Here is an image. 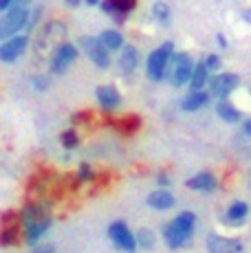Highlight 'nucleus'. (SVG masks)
<instances>
[{
	"label": "nucleus",
	"instance_id": "1",
	"mask_svg": "<svg viewBox=\"0 0 251 253\" xmlns=\"http://www.w3.org/2000/svg\"><path fill=\"white\" fill-rule=\"evenodd\" d=\"M64 38H66V27L62 22H49L42 33L38 36V42H36V53L42 57L46 55H53L57 51V46L64 44Z\"/></svg>",
	"mask_w": 251,
	"mask_h": 253
},
{
	"label": "nucleus",
	"instance_id": "2",
	"mask_svg": "<svg viewBox=\"0 0 251 253\" xmlns=\"http://www.w3.org/2000/svg\"><path fill=\"white\" fill-rule=\"evenodd\" d=\"M29 22V11L27 7H11L2 18H0V42L7 38L16 36L18 31H22V27Z\"/></svg>",
	"mask_w": 251,
	"mask_h": 253
},
{
	"label": "nucleus",
	"instance_id": "3",
	"mask_svg": "<svg viewBox=\"0 0 251 253\" xmlns=\"http://www.w3.org/2000/svg\"><path fill=\"white\" fill-rule=\"evenodd\" d=\"M167 66H170V84L172 86H183L192 75V60L187 53H176V55H170L167 60Z\"/></svg>",
	"mask_w": 251,
	"mask_h": 253
},
{
	"label": "nucleus",
	"instance_id": "4",
	"mask_svg": "<svg viewBox=\"0 0 251 253\" xmlns=\"http://www.w3.org/2000/svg\"><path fill=\"white\" fill-rule=\"evenodd\" d=\"M170 55H172V42H166L163 46L154 48V51L150 53V57H148V77H150L152 82L163 80Z\"/></svg>",
	"mask_w": 251,
	"mask_h": 253
},
{
	"label": "nucleus",
	"instance_id": "5",
	"mask_svg": "<svg viewBox=\"0 0 251 253\" xmlns=\"http://www.w3.org/2000/svg\"><path fill=\"white\" fill-rule=\"evenodd\" d=\"M82 48L86 51V55H88V60L93 62V64H97L99 69H106V66L110 64V55H108V48L101 44L99 40H95V38H82Z\"/></svg>",
	"mask_w": 251,
	"mask_h": 253
},
{
	"label": "nucleus",
	"instance_id": "6",
	"mask_svg": "<svg viewBox=\"0 0 251 253\" xmlns=\"http://www.w3.org/2000/svg\"><path fill=\"white\" fill-rule=\"evenodd\" d=\"M108 236H110V240L115 242V247H117V249L128 251V253H132L134 249H137L134 236L130 233V229L124 225V222H113V225H110V229H108Z\"/></svg>",
	"mask_w": 251,
	"mask_h": 253
},
{
	"label": "nucleus",
	"instance_id": "7",
	"mask_svg": "<svg viewBox=\"0 0 251 253\" xmlns=\"http://www.w3.org/2000/svg\"><path fill=\"white\" fill-rule=\"evenodd\" d=\"M27 48L25 36H11L0 42V62H16Z\"/></svg>",
	"mask_w": 251,
	"mask_h": 253
},
{
	"label": "nucleus",
	"instance_id": "8",
	"mask_svg": "<svg viewBox=\"0 0 251 253\" xmlns=\"http://www.w3.org/2000/svg\"><path fill=\"white\" fill-rule=\"evenodd\" d=\"M192 231H194V229H187V227H183L181 222L172 220V222H167L166 229H163V238H166V242L172 247V249H178V247L187 245Z\"/></svg>",
	"mask_w": 251,
	"mask_h": 253
},
{
	"label": "nucleus",
	"instance_id": "9",
	"mask_svg": "<svg viewBox=\"0 0 251 253\" xmlns=\"http://www.w3.org/2000/svg\"><path fill=\"white\" fill-rule=\"evenodd\" d=\"M238 86V75L234 73H218L209 80V92L214 97H227Z\"/></svg>",
	"mask_w": 251,
	"mask_h": 253
},
{
	"label": "nucleus",
	"instance_id": "10",
	"mask_svg": "<svg viewBox=\"0 0 251 253\" xmlns=\"http://www.w3.org/2000/svg\"><path fill=\"white\" fill-rule=\"evenodd\" d=\"M51 69L53 73H64L77 60V48L73 44H60L57 51L51 55Z\"/></svg>",
	"mask_w": 251,
	"mask_h": 253
},
{
	"label": "nucleus",
	"instance_id": "11",
	"mask_svg": "<svg viewBox=\"0 0 251 253\" xmlns=\"http://www.w3.org/2000/svg\"><path fill=\"white\" fill-rule=\"evenodd\" d=\"M207 249H209L211 253H234V251H243V242L229 240V238L211 233V236L207 238Z\"/></svg>",
	"mask_w": 251,
	"mask_h": 253
},
{
	"label": "nucleus",
	"instance_id": "12",
	"mask_svg": "<svg viewBox=\"0 0 251 253\" xmlns=\"http://www.w3.org/2000/svg\"><path fill=\"white\" fill-rule=\"evenodd\" d=\"M97 101L101 104L104 110H113L119 106L122 97H119V90L115 86H99L97 88Z\"/></svg>",
	"mask_w": 251,
	"mask_h": 253
},
{
	"label": "nucleus",
	"instance_id": "13",
	"mask_svg": "<svg viewBox=\"0 0 251 253\" xmlns=\"http://www.w3.org/2000/svg\"><path fill=\"white\" fill-rule=\"evenodd\" d=\"M146 203L152 209H170L174 205V196H172L170 192H166V189H157V192H152L150 196H148Z\"/></svg>",
	"mask_w": 251,
	"mask_h": 253
},
{
	"label": "nucleus",
	"instance_id": "14",
	"mask_svg": "<svg viewBox=\"0 0 251 253\" xmlns=\"http://www.w3.org/2000/svg\"><path fill=\"white\" fill-rule=\"evenodd\" d=\"M207 99H209V95L207 92H203V88H199V90H192L190 95L185 97V99L181 101V108L183 110H199V108H203V106L207 104Z\"/></svg>",
	"mask_w": 251,
	"mask_h": 253
},
{
	"label": "nucleus",
	"instance_id": "15",
	"mask_svg": "<svg viewBox=\"0 0 251 253\" xmlns=\"http://www.w3.org/2000/svg\"><path fill=\"white\" fill-rule=\"evenodd\" d=\"M185 185L190 189H203V192H211V189H216V178L211 176V174L203 172V174H196V176H192Z\"/></svg>",
	"mask_w": 251,
	"mask_h": 253
},
{
	"label": "nucleus",
	"instance_id": "16",
	"mask_svg": "<svg viewBox=\"0 0 251 253\" xmlns=\"http://www.w3.org/2000/svg\"><path fill=\"white\" fill-rule=\"evenodd\" d=\"M137 48L134 46H122V57H119V69L124 73H132L137 66Z\"/></svg>",
	"mask_w": 251,
	"mask_h": 253
},
{
	"label": "nucleus",
	"instance_id": "17",
	"mask_svg": "<svg viewBox=\"0 0 251 253\" xmlns=\"http://www.w3.org/2000/svg\"><path fill=\"white\" fill-rule=\"evenodd\" d=\"M49 225H51V220L49 218H40V220H31V222H27V240L29 242H36L38 238L42 236L46 229H49Z\"/></svg>",
	"mask_w": 251,
	"mask_h": 253
},
{
	"label": "nucleus",
	"instance_id": "18",
	"mask_svg": "<svg viewBox=\"0 0 251 253\" xmlns=\"http://www.w3.org/2000/svg\"><path fill=\"white\" fill-rule=\"evenodd\" d=\"M247 211H249V207L245 205V203H234V205L229 207V211H227V222L229 225H243L245 222V218H247Z\"/></svg>",
	"mask_w": 251,
	"mask_h": 253
},
{
	"label": "nucleus",
	"instance_id": "19",
	"mask_svg": "<svg viewBox=\"0 0 251 253\" xmlns=\"http://www.w3.org/2000/svg\"><path fill=\"white\" fill-rule=\"evenodd\" d=\"M99 42L104 44L106 48H110V51H117V48H122L124 46V38H122V33L119 31H104L99 36Z\"/></svg>",
	"mask_w": 251,
	"mask_h": 253
},
{
	"label": "nucleus",
	"instance_id": "20",
	"mask_svg": "<svg viewBox=\"0 0 251 253\" xmlns=\"http://www.w3.org/2000/svg\"><path fill=\"white\" fill-rule=\"evenodd\" d=\"M190 86H192V90H199L203 88V86L207 84V69H205V64H199V66H192V75H190Z\"/></svg>",
	"mask_w": 251,
	"mask_h": 253
},
{
	"label": "nucleus",
	"instance_id": "21",
	"mask_svg": "<svg viewBox=\"0 0 251 253\" xmlns=\"http://www.w3.org/2000/svg\"><path fill=\"white\" fill-rule=\"evenodd\" d=\"M216 113L223 117L225 121H238V119H240L238 108H236V106H231V104H225V101L216 106Z\"/></svg>",
	"mask_w": 251,
	"mask_h": 253
},
{
	"label": "nucleus",
	"instance_id": "22",
	"mask_svg": "<svg viewBox=\"0 0 251 253\" xmlns=\"http://www.w3.org/2000/svg\"><path fill=\"white\" fill-rule=\"evenodd\" d=\"M110 7H113V13H128L137 7V0H108Z\"/></svg>",
	"mask_w": 251,
	"mask_h": 253
},
{
	"label": "nucleus",
	"instance_id": "23",
	"mask_svg": "<svg viewBox=\"0 0 251 253\" xmlns=\"http://www.w3.org/2000/svg\"><path fill=\"white\" fill-rule=\"evenodd\" d=\"M152 13L159 22H167V18H170V7H167L166 2H157L152 9Z\"/></svg>",
	"mask_w": 251,
	"mask_h": 253
},
{
	"label": "nucleus",
	"instance_id": "24",
	"mask_svg": "<svg viewBox=\"0 0 251 253\" xmlns=\"http://www.w3.org/2000/svg\"><path fill=\"white\" fill-rule=\"evenodd\" d=\"M134 242H139L141 247H154V236H152V231L150 229H141L137 233V238H134Z\"/></svg>",
	"mask_w": 251,
	"mask_h": 253
},
{
	"label": "nucleus",
	"instance_id": "25",
	"mask_svg": "<svg viewBox=\"0 0 251 253\" xmlns=\"http://www.w3.org/2000/svg\"><path fill=\"white\" fill-rule=\"evenodd\" d=\"M16 229L13 227H7V229H2V233H0V245H13L16 242Z\"/></svg>",
	"mask_w": 251,
	"mask_h": 253
},
{
	"label": "nucleus",
	"instance_id": "26",
	"mask_svg": "<svg viewBox=\"0 0 251 253\" xmlns=\"http://www.w3.org/2000/svg\"><path fill=\"white\" fill-rule=\"evenodd\" d=\"M62 143H64L66 150H73L75 145H77V134H75V130H66V132L62 134Z\"/></svg>",
	"mask_w": 251,
	"mask_h": 253
},
{
	"label": "nucleus",
	"instance_id": "27",
	"mask_svg": "<svg viewBox=\"0 0 251 253\" xmlns=\"http://www.w3.org/2000/svg\"><path fill=\"white\" fill-rule=\"evenodd\" d=\"M119 128H122V132H134V130L139 128V119H137V117H130V119H124L122 124H119Z\"/></svg>",
	"mask_w": 251,
	"mask_h": 253
},
{
	"label": "nucleus",
	"instance_id": "28",
	"mask_svg": "<svg viewBox=\"0 0 251 253\" xmlns=\"http://www.w3.org/2000/svg\"><path fill=\"white\" fill-rule=\"evenodd\" d=\"M205 69H207V71H218V69H220V57H218V55H207Z\"/></svg>",
	"mask_w": 251,
	"mask_h": 253
},
{
	"label": "nucleus",
	"instance_id": "29",
	"mask_svg": "<svg viewBox=\"0 0 251 253\" xmlns=\"http://www.w3.org/2000/svg\"><path fill=\"white\" fill-rule=\"evenodd\" d=\"M93 174H90V168L86 163H82V169H80V181H90Z\"/></svg>",
	"mask_w": 251,
	"mask_h": 253
},
{
	"label": "nucleus",
	"instance_id": "30",
	"mask_svg": "<svg viewBox=\"0 0 251 253\" xmlns=\"http://www.w3.org/2000/svg\"><path fill=\"white\" fill-rule=\"evenodd\" d=\"M64 2H66V4H69V7H77V4H80V2H82V0H64Z\"/></svg>",
	"mask_w": 251,
	"mask_h": 253
},
{
	"label": "nucleus",
	"instance_id": "31",
	"mask_svg": "<svg viewBox=\"0 0 251 253\" xmlns=\"http://www.w3.org/2000/svg\"><path fill=\"white\" fill-rule=\"evenodd\" d=\"M245 132H247V134L251 132V121H249V119H247V121H245Z\"/></svg>",
	"mask_w": 251,
	"mask_h": 253
},
{
	"label": "nucleus",
	"instance_id": "32",
	"mask_svg": "<svg viewBox=\"0 0 251 253\" xmlns=\"http://www.w3.org/2000/svg\"><path fill=\"white\" fill-rule=\"evenodd\" d=\"M86 4H90V7H93V4H99V0H84Z\"/></svg>",
	"mask_w": 251,
	"mask_h": 253
},
{
	"label": "nucleus",
	"instance_id": "33",
	"mask_svg": "<svg viewBox=\"0 0 251 253\" xmlns=\"http://www.w3.org/2000/svg\"><path fill=\"white\" fill-rule=\"evenodd\" d=\"M218 42H220V46H227V42H225V36H218Z\"/></svg>",
	"mask_w": 251,
	"mask_h": 253
}]
</instances>
